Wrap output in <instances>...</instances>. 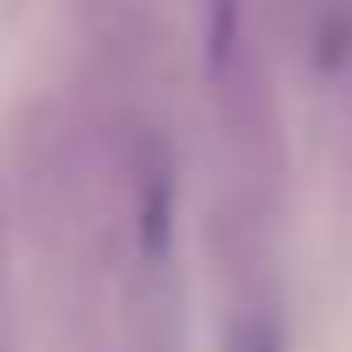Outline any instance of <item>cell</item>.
<instances>
[{
    "mask_svg": "<svg viewBox=\"0 0 352 352\" xmlns=\"http://www.w3.org/2000/svg\"><path fill=\"white\" fill-rule=\"evenodd\" d=\"M0 352H11V280H6V231H0Z\"/></svg>",
    "mask_w": 352,
    "mask_h": 352,
    "instance_id": "1",
    "label": "cell"
},
{
    "mask_svg": "<svg viewBox=\"0 0 352 352\" xmlns=\"http://www.w3.org/2000/svg\"><path fill=\"white\" fill-rule=\"evenodd\" d=\"M248 352H280V341H275L270 330H253V346H248Z\"/></svg>",
    "mask_w": 352,
    "mask_h": 352,
    "instance_id": "2",
    "label": "cell"
}]
</instances>
